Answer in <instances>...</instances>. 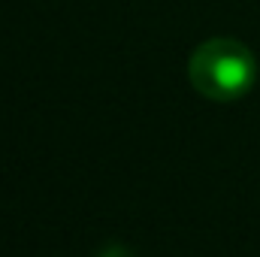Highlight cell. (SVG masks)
I'll list each match as a JSON object with an SVG mask.
<instances>
[{
  "instance_id": "6da1fadb",
  "label": "cell",
  "mask_w": 260,
  "mask_h": 257,
  "mask_svg": "<svg viewBox=\"0 0 260 257\" xmlns=\"http://www.w3.org/2000/svg\"><path fill=\"white\" fill-rule=\"evenodd\" d=\"M191 85L203 97L215 103L239 100L242 94L251 91L257 79V64L248 46H242L233 37H215L197 46L188 64Z\"/></svg>"
},
{
  "instance_id": "7a4b0ae2",
  "label": "cell",
  "mask_w": 260,
  "mask_h": 257,
  "mask_svg": "<svg viewBox=\"0 0 260 257\" xmlns=\"http://www.w3.org/2000/svg\"><path fill=\"white\" fill-rule=\"evenodd\" d=\"M100 257H133V254H130L127 245H121V242H112V245H106V248L100 251Z\"/></svg>"
}]
</instances>
